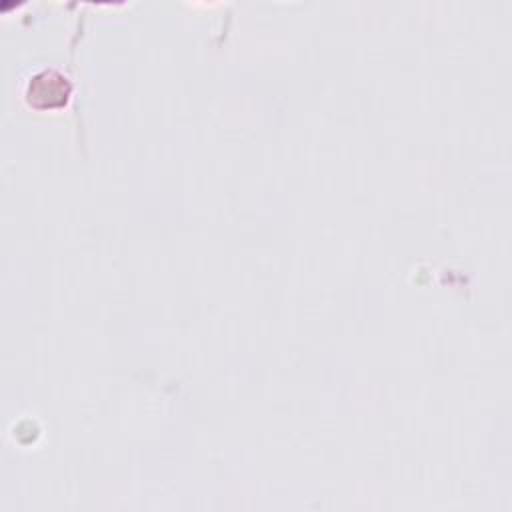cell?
Wrapping results in <instances>:
<instances>
[{"label": "cell", "mask_w": 512, "mask_h": 512, "mask_svg": "<svg viewBox=\"0 0 512 512\" xmlns=\"http://www.w3.org/2000/svg\"><path fill=\"white\" fill-rule=\"evenodd\" d=\"M70 82L58 70H40L36 72L24 90V96L30 106L34 108H58L68 102L70 96Z\"/></svg>", "instance_id": "cell-1"}]
</instances>
